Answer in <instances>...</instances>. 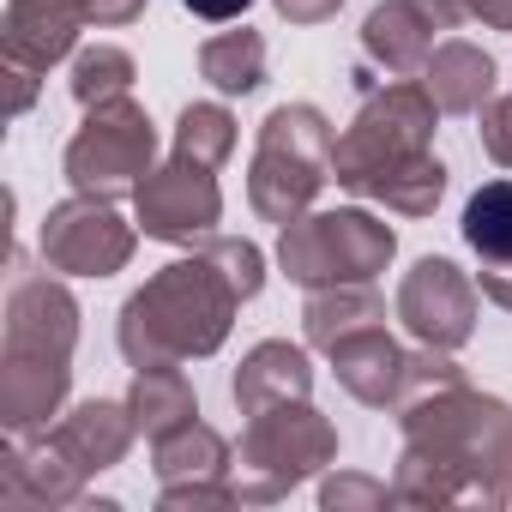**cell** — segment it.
<instances>
[{
  "mask_svg": "<svg viewBox=\"0 0 512 512\" xmlns=\"http://www.w3.org/2000/svg\"><path fill=\"white\" fill-rule=\"evenodd\" d=\"M404 458L398 506H506L512 500V404L452 386L398 410Z\"/></svg>",
  "mask_w": 512,
  "mask_h": 512,
  "instance_id": "cell-1",
  "label": "cell"
},
{
  "mask_svg": "<svg viewBox=\"0 0 512 512\" xmlns=\"http://www.w3.org/2000/svg\"><path fill=\"white\" fill-rule=\"evenodd\" d=\"M247 296L235 290V278L199 247L193 260H169L157 278H145L127 308H121V356L133 368H157V362H199L217 356L235 308Z\"/></svg>",
  "mask_w": 512,
  "mask_h": 512,
  "instance_id": "cell-2",
  "label": "cell"
},
{
  "mask_svg": "<svg viewBox=\"0 0 512 512\" xmlns=\"http://www.w3.org/2000/svg\"><path fill=\"white\" fill-rule=\"evenodd\" d=\"M332 145V121L314 103H278L247 163V205L266 223H296L332 181Z\"/></svg>",
  "mask_w": 512,
  "mask_h": 512,
  "instance_id": "cell-3",
  "label": "cell"
},
{
  "mask_svg": "<svg viewBox=\"0 0 512 512\" xmlns=\"http://www.w3.org/2000/svg\"><path fill=\"white\" fill-rule=\"evenodd\" d=\"M332 458H338V428L308 398H296V404H272L247 422L229 482L241 506H272L290 488H302L308 476H320Z\"/></svg>",
  "mask_w": 512,
  "mask_h": 512,
  "instance_id": "cell-4",
  "label": "cell"
},
{
  "mask_svg": "<svg viewBox=\"0 0 512 512\" xmlns=\"http://www.w3.org/2000/svg\"><path fill=\"white\" fill-rule=\"evenodd\" d=\"M398 253L392 223H380L362 205H338V211H302L296 223H284L278 235V266L290 284L302 290H326V284H374Z\"/></svg>",
  "mask_w": 512,
  "mask_h": 512,
  "instance_id": "cell-5",
  "label": "cell"
},
{
  "mask_svg": "<svg viewBox=\"0 0 512 512\" xmlns=\"http://www.w3.org/2000/svg\"><path fill=\"white\" fill-rule=\"evenodd\" d=\"M434 121H440V103L422 91V79H398V85L374 91L356 109L350 133L332 145V181L350 187V193H368L386 169H398L404 157L428 151Z\"/></svg>",
  "mask_w": 512,
  "mask_h": 512,
  "instance_id": "cell-6",
  "label": "cell"
},
{
  "mask_svg": "<svg viewBox=\"0 0 512 512\" xmlns=\"http://www.w3.org/2000/svg\"><path fill=\"white\" fill-rule=\"evenodd\" d=\"M151 163H157V127H151V115L133 97L97 103L85 115V127L73 133L67 157H61L73 193H91V199L139 193V181L151 175Z\"/></svg>",
  "mask_w": 512,
  "mask_h": 512,
  "instance_id": "cell-7",
  "label": "cell"
},
{
  "mask_svg": "<svg viewBox=\"0 0 512 512\" xmlns=\"http://www.w3.org/2000/svg\"><path fill=\"white\" fill-rule=\"evenodd\" d=\"M37 247H43L49 272H61V278H115V272H127V260H133L139 229L115 211V199L73 193V199L49 205Z\"/></svg>",
  "mask_w": 512,
  "mask_h": 512,
  "instance_id": "cell-8",
  "label": "cell"
},
{
  "mask_svg": "<svg viewBox=\"0 0 512 512\" xmlns=\"http://www.w3.org/2000/svg\"><path fill=\"white\" fill-rule=\"evenodd\" d=\"M133 211H139V229H145L151 241L199 247V241H211L217 223H223V193H217V175H211V169L169 157L163 169H151V175L139 181Z\"/></svg>",
  "mask_w": 512,
  "mask_h": 512,
  "instance_id": "cell-9",
  "label": "cell"
},
{
  "mask_svg": "<svg viewBox=\"0 0 512 512\" xmlns=\"http://www.w3.org/2000/svg\"><path fill=\"white\" fill-rule=\"evenodd\" d=\"M398 320L416 344H434V350H458L470 344L476 332V284L440 260V253H428V260H416L398 284Z\"/></svg>",
  "mask_w": 512,
  "mask_h": 512,
  "instance_id": "cell-10",
  "label": "cell"
},
{
  "mask_svg": "<svg viewBox=\"0 0 512 512\" xmlns=\"http://www.w3.org/2000/svg\"><path fill=\"white\" fill-rule=\"evenodd\" d=\"M79 344V302L67 296V284L25 272V260H13V284H7V350L0 356H55L73 362Z\"/></svg>",
  "mask_w": 512,
  "mask_h": 512,
  "instance_id": "cell-11",
  "label": "cell"
},
{
  "mask_svg": "<svg viewBox=\"0 0 512 512\" xmlns=\"http://www.w3.org/2000/svg\"><path fill=\"white\" fill-rule=\"evenodd\" d=\"M73 386V362L55 356H0V422L13 440L43 434L49 416H61Z\"/></svg>",
  "mask_w": 512,
  "mask_h": 512,
  "instance_id": "cell-12",
  "label": "cell"
},
{
  "mask_svg": "<svg viewBox=\"0 0 512 512\" xmlns=\"http://www.w3.org/2000/svg\"><path fill=\"white\" fill-rule=\"evenodd\" d=\"M85 13L73 0H7V25H0V49H7V67H31L49 73L55 61L73 55Z\"/></svg>",
  "mask_w": 512,
  "mask_h": 512,
  "instance_id": "cell-13",
  "label": "cell"
},
{
  "mask_svg": "<svg viewBox=\"0 0 512 512\" xmlns=\"http://www.w3.org/2000/svg\"><path fill=\"white\" fill-rule=\"evenodd\" d=\"M85 470L43 434V440H19L7 458H0V500L7 506H73L85 494Z\"/></svg>",
  "mask_w": 512,
  "mask_h": 512,
  "instance_id": "cell-14",
  "label": "cell"
},
{
  "mask_svg": "<svg viewBox=\"0 0 512 512\" xmlns=\"http://www.w3.org/2000/svg\"><path fill=\"white\" fill-rule=\"evenodd\" d=\"M314 392V368H308V350L302 344H284V338H266V344H253L229 380V398L241 416H260L272 404H296Z\"/></svg>",
  "mask_w": 512,
  "mask_h": 512,
  "instance_id": "cell-15",
  "label": "cell"
},
{
  "mask_svg": "<svg viewBox=\"0 0 512 512\" xmlns=\"http://www.w3.org/2000/svg\"><path fill=\"white\" fill-rule=\"evenodd\" d=\"M332 356V374H338V386L356 398V404H368V410H398V392H404V356L410 350H398V338L386 332V326H368V332H350L338 350H326Z\"/></svg>",
  "mask_w": 512,
  "mask_h": 512,
  "instance_id": "cell-16",
  "label": "cell"
},
{
  "mask_svg": "<svg viewBox=\"0 0 512 512\" xmlns=\"http://www.w3.org/2000/svg\"><path fill=\"white\" fill-rule=\"evenodd\" d=\"M133 434H139V422H133L127 398H121V404H115V398H85V404H73V410L49 428V440H55L85 476L115 470V464L127 458V446H133Z\"/></svg>",
  "mask_w": 512,
  "mask_h": 512,
  "instance_id": "cell-17",
  "label": "cell"
},
{
  "mask_svg": "<svg viewBox=\"0 0 512 512\" xmlns=\"http://www.w3.org/2000/svg\"><path fill=\"white\" fill-rule=\"evenodd\" d=\"M362 55L374 67H386L392 79H422L428 55H434V25L410 7V0H386L362 19Z\"/></svg>",
  "mask_w": 512,
  "mask_h": 512,
  "instance_id": "cell-18",
  "label": "cell"
},
{
  "mask_svg": "<svg viewBox=\"0 0 512 512\" xmlns=\"http://www.w3.org/2000/svg\"><path fill=\"white\" fill-rule=\"evenodd\" d=\"M422 91L440 103V115H482L494 103V61L476 43H434L422 67Z\"/></svg>",
  "mask_w": 512,
  "mask_h": 512,
  "instance_id": "cell-19",
  "label": "cell"
},
{
  "mask_svg": "<svg viewBox=\"0 0 512 512\" xmlns=\"http://www.w3.org/2000/svg\"><path fill=\"white\" fill-rule=\"evenodd\" d=\"M386 320V302L374 284H326V290H308V308H302V332L314 350H338L350 332H368Z\"/></svg>",
  "mask_w": 512,
  "mask_h": 512,
  "instance_id": "cell-20",
  "label": "cell"
},
{
  "mask_svg": "<svg viewBox=\"0 0 512 512\" xmlns=\"http://www.w3.org/2000/svg\"><path fill=\"white\" fill-rule=\"evenodd\" d=\"M151 470H157V482H217V476L235 470V452L217 428H205L193 416V422L151 440Z\"/></svg>",
  "mask_w": 512,
  "mask_h": 512,
  "instance_id": "cell-21",
  "label": "cell"
},
{
  "mask_svg": "<svg viewBox=\"0 0 512 512\" xmlns=\"http://www.w3.org/2000/svg\"><path fill=\"white\" fill-rule=\"evenodd\" d=\"M127 410H133L139 434L157 440V434L193 422V416H199V398H193V380L181 374V362H157V368H139V374H133Z\"/></svg>",
  "mask_w": 512,
  "mask_h": 512,
  "instance_id": "cell-22",
  "label": "cell"
},
{
  "mask_svg": "<svg viewBox=\"0 0 512 512\" xmlns=\"http://www.w3.org/2000/svg\"><path fill=\"white\" fill-rule=\"evenodd\" d=\"M199 79L223 97H247V91H260L266 85V37L260 31H217L205 37L199 49Z\"/></svg>",
  "mask_w": 512,
  "mask_h": 512,
  "instance_id": "cell-23",
  "label": "cell"
},
{
  "mask_svg": "<svg viewBox=\"0 0 512 512\" xmlns=\"http://www.w3.org/2000/svg\"><path fill=\"white\" fill-rule=\"evenodd\" d=\"M362 199H380L386 211H398V217H434V205L446 199V163L434 157V151H422V157H404L398 169H386Z\"/></svg>",
  "mask_w": 512,
  "mask_h": 512,
  "instance_id": "cell-24",
  "label": "cell"
},
{
  "mask_svg": "<svg viewBox=\"0 0 512 512\" xmlns=\"http://www.w3.org/2000/svg\"><path fill=\"white\" fill-rule=\"evenodd\" d=\"M458 229L476 260H512V181H482Z\"/></svg>",
  "mask_w": 512,
  "mask_h": 512,
  "instance_id": "cell-25",
  "label": "cell"
},
{
  "mask_svg": "<svg viewBox=\"0 0 512 512\" xmlns=\"http://www.w3.org/2000/svg\"><path fill=\"white\" fill-rule=\"evenodd\" d=\"M175 157L199 169H223L235 157V115L223 103H187L175 121Z\"/></svg>",
  "mask_w": 512,
  "mask_h": 512,
  "instance_id": "cell-26",
  "label": "cell"
},
{
  "mask_svg": "<svg viewBox=\"0 0 512 512\" xmlns=\"http://www.w3.org/2000/svg\"><path fill=\"white\" fill-rule=\"evenodd\" d=\"M133 79H139V67H133V55L115 49V43H91V49L73 55V97H79L85 109L115 103V97H133Z\"/></svg>",
  "mask_w": 512,
  "mask_h": 512,
  "instance_id": "cell-27",
  "label": "cell"
},
{
  "mask_svg": "<svg viewBox=\"0 0 512 512\" xmlns=\"http://www.w3.org/2000/svg\"><path fill=\"white\" fill-rule=\"evenodd\" d=\"M452 386H464V368L452 362V350L422 344V350H410V356H404V392H398V410H404V404H416V398L452 392Z\"/></svg>",
  "mask_w": 512,
  "mask_h": 512,
  "instance_id": "cell-28",
  "label": "cell"
},
{
  "mask_svg": "<svg viewBox=\"0 0 512 512\" xmlns=\"http://www.w3.org/2000/svg\"><path fill=\"white\" fill-rule=\"evenodd\" d=\"M398 494H392V482H374V476H356V470H338V476H326L320 482V506L326 512H374V506H392Z\"/></svg>",
  "mask_w": 512,
  "mask_h": 512,
  "instance_id": "cell-29",
  "label": "cell"
},
{
  "mask_svg": "<svg viewBox=\"0 0 512 512\" xmlns=\"http://www.w3.org/2000/svg\"><path fill=\"white\" fill-rule=\"evenodd\" d=\"M187 506H241L235 482L217 476V482H163V512H187Z\"/></svg>",
  "mask_w": 512,
  "mask_h": 512,
  "instance_id": "cell-30",
  "label": "cell"
},
{
  "mask_svg": "<svg viewBox=\"0 0 512 512\" xmlns=\"http://www.w3.org/2000/svg\"><path fill=\"white\" fill-rule=\"evenodd\" d=\"M482 151H488L500 169H512V97H494V103L482 109Z\"/></svg>",
  "mask_w": 512,
  "mask_h": 512,
  "instance_id": "cell-31",
  "label": "cell"
},
{
  "mask_svg": "<svg viewBox=\"0 0 512 512\" xmlns=\"http://www.w3.org/2000/svg\"><path fill=\"white\" fill-rule=\"evenodd\" d=\"M85 25H133L145 13V0H79Z\"/></svg>",
  "mask_w": 512,
  "mask_h": 512,
  "instance_id": "cell-32",
  "label": "cell"
},
{
  "mask_svg": "<svg viewBox=\"0 0 512 512\" xmlns=\"http://www.w3.org/2000/svg\"><path fill=\"white\" fill-rule=\"evenodd\" d=\"M476 284H482V296H488L494 308H506V314H512V260H482Z\"/></svg>",
  "mask_w": 512,
  "mask_h": 512,
  "instance_id": "cell-33",
  "label": "cell"
},
{
  "mask_svg": "<svg viewBox=\"0 0 512 512\" xmlns=\"http://www.w3.org/2000/svg\"><path fill=\"white\" fill-rule=\"evenodd\" d=\"M272 7H278L290 25H326V19H338L344 0H272Z\"/></svg>",
  "mask_w": 512,
  "mask_h": 512,
  "instance_id": "cell-34",
  "label": "cell"
},
{
  "mask_svg": "<svg viewBox=\"0 0 512 512\" xmlns=\"http://www.w3.org/2000/svg\"><path fill=\"white\" fill-rule=\"evenodd\" d=\"M181 7L193 13V19H211V25H229V19H241L253 0H181Z\"/></svg>",
  "mask_w": 512,
  "mask_h": 512,
  "instance_id": "cell-35",
  "label": "cell"
},
{
  "mask_svg": "<svg viewBox=\"0 0 512 512\" xmlns=\"http://www.w3.org/2000/svg\"><path fill=\"white\" fill-rule=\"evenodd\" d=\"M410 7H416L434 31H458V19H464V0H410Z\"/></svg>",
  "mask_w": 512,
  "mask_h": 512,
  "instance_id": "cell-36",
  "label": "cell"
},
{
  "mask_svg": "<svg viewBox=\"0 0 512 512\" xmlns=\"http://www.w3.org/2000/svg\"><path fill=\"white\" fill-rule=\"evenodd\" d=\"M464 19H482L488 31H512V0H464Z\"/></svg>",
  "mask_w": 512,
  "mask_h": 512,
  "instance_id": "cell-37",
  "label": "cell"
},
{
  "mask_svg": "<svg viewBox=\"0 0 512 512\" xmlns=\"http://www.w3.org/2000/svg\"><path fill=\"white\" fill-rule=\"evenodd\" d=\"M7 73H13V115H25L31 97H37V73L31 67H7Z\"/></svg>",
  "mask_w": 512,
  "mask_h": 512,
  "instance_id": "cell-38",
  "label": "cell"
},
{
  "mask_svg": "<svg viewBox=\"0 0 512 512\" xmlns=\"http://www.w3.org/2000/svg\"><path fill=\"white\" fill-rule=\"evenodd\" d=\"M73 7H79V0H73Z\"/></svg>",
  "mask_w": 512,
  "mask_h": 512,
  "instance_id": "cell-39",
  "label": "cell"
}]
</instances>
